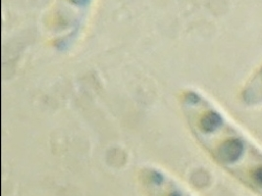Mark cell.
Returning <instances> with one entry per match:
<instances>
[{
	"instance_id": "obj_1",
	"label": "cell",
	"mask_w": 262,
	"mask_h": 196,
	"mask_svg": "<svg viewBox=\"0 0 262 196\" xmlns=\"http://www.w3.org/2000/svg\"><path fill=\"white\" fill-rule=\"evenodd\" d=\"M180 101L196 143L216 165L262 196V145L202 91L185 90Z\"/></svg>"
},
{
	"instance_id": "obj_2",
	"label": "cell",
	"mask_w": 262,
	"mask_h": 196,
	"mask_svg": "<svg viewBox=\"0 0 262 196\" xmlns=\"http://www.w3.org/2000/svg\"><path fill=\"white\" fill-rule=\"evenodd\" d=\"M239 104L247 109L262 108V62L249 75L238 93Z\"/></svg>"
}]
</instances>
